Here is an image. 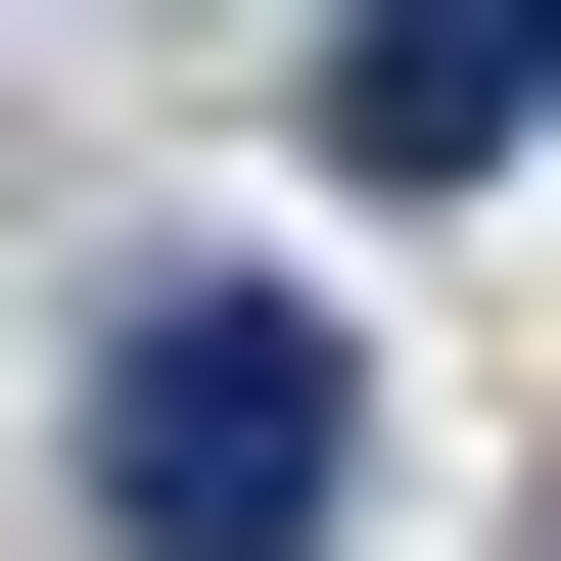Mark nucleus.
Instances as JSON below:
<instances>
[{"label":"nucleus","mask_w":561,"mask_h":561,"mask_svg":"<svg viewBox=\"0 0 561 561\" xmlns=\"http://www.w3.org/2000/svg\"><path fill=\"white\" fill-rule=\"evenodd\" d=\"M94 515L140 561H328L375 515V328H328V280H140L94 328Z\"/></svg>","instance_id":"f257e3e1"},{"label":"nucleus","mask_w":561,"mask_h":561,"mask_svg":"<svg viewBox=\"0 0 561 561\" xmlns=\"http://www.w3.org/2000/svg\"><path fill=\"white\" fill-rule=\"evenodd\" d=\"M561 140V0H328V187H515Z\"/></svg>","instance_id":"f03ea898"}]
</instances>
